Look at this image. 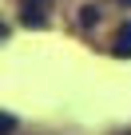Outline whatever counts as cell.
Wrapping results in <instances>:
<instances>
[{
    "label": "cell",
    "instance_id": "6da1fadb",
    "mask_svg": "<svg viewBox=\"0 0 131 135\" xmlns=\"http://www.w3.org/2000/svg\"><path fill=\"white\" fill-rule=\"evenodd\" d=\"M20 24L44 28L48 24V0H20Z\"/></svg>",
    "mask_w": 131,
    "mask_h": 135
},
{
    "label": "cell",
    "instance_id": "7a4b0ae2",
    "mask_svg": "<svg viewBox=\"0 0 131 135\" xmlns=\"http://www.w3.org/2000/svg\"><path fill=\"white\" fill-rule=\"evenodd\" d=\"M111 56L115 60H131V20L115 32V44H111Z\"/></svg>",
    "mask_w": 131,
    "mask_h": 135
},
{
    "label": "cell",
    "instance_id": "3957f363",
    "mask_svg": "<svg viewBox=\"0 0 131 135\" xmlns=\"http://www.w3.org/2000/svg\"><path fill=\"white\" fill-rule=\"evenodd\" d=\"M99 16H103V12H99L95 4H84V8H80V28H95Z\"/></svg>",
    "mask_w": 131,
    "mask_h": 135
},
{
    "label": "cell",
    "instance_id": "277c9868",
    "mask_svg": "<svg viewBox=\"0 0 131 135\" xmlns=\"http://www.w3.org/2000/svg\"><path fill=\"white\" fill-rule=\"evenodd\" d=\"M0 131L12 135V131H16V115H0Z\"/></svg>",
    "mask_w": 131,
    "mask_h": 135
},
{
    "label": "cell",
    "instance_id": "5b68a950",
    "mask_svg": "<svg viewBox=\"0 0 131 135\" xmlns=\"http://www.w3.org/2000/svg\"><path fill=\"white\" fill-rule=\"evenodd\" d=\"M119 4H131V0H119Z\"/></svg>",
    "mask_w": 131,
    "mask_h": 135
},
{
    "label": "cell",
    "instance_id": "8992f818",
    "mask_svg": "<svg viewBox=\"0 0 131 135\" xmlns=\"http://www.w3.org/2000/svg\"><path fill=\"white\" fill-rule=\"evenodd\" d=\"M127 135H131V131H127Z\"/></svg>",
    "mask_w": 131,
    "mask_h": 135
}]
</instances>
